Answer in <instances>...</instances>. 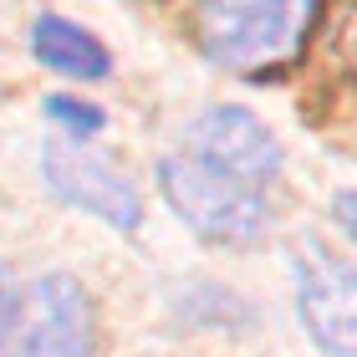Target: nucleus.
Here are the masks:
<instances>
[{"label":"nucleus","instance_id":"obj_9","mask_svg":"<svg viewBox=\"0 0 357 357\" xmlns=\"http://www.w3.org/2000/svg\"><path fill=\"white\" fill-rule=\"evenodd\" d=\"M15 327H21V286H15V275L0 266V357H6Z\"/></svg>","mask_w":357,"mask_h":357},{"label":"nucleus","instance_id":"obj_6","mask_svg":"<svg viewBox=\"0 0 357 357\" xmlns=\"http://www.w3.org/2000/svg\"><path fill=\"white\" fill-rule=\"evenodd\" d=\"M97 312L82 281L72 275H41L31 291V312L21 317L6 357H92Z\"/></svg>","mask_w":357,"mask_h":357},{"label":"nucleus","instance_id":"obj_8","mask_svg":"<svg viewBox=\"0 0 357 357\" xmlns=\"http://www.w3.org/2000/svg\"><path fill=\"white\" fill-rule=\"evenodd\" d=\"M46 118L61 123V138H92V133L107 128L102 107L82 102V97H46Z\"/></svg>","mask_w":357,"mask_h":357},{"label":"nucleus","instance_id":"obj_1","mask_svg":"<svg viewBox=\"0 0 357 357\" xmlns=\"http://www.w3.org/2000/svg\"><path fill=\"white\" fill-rule=\"evenodd\" d=\"M158 189H164L174 215L209 245H250L271 225L266 189H250L189 153H169L158 164Z\"/></svg>","mask_w":357,"mask_h":357},{"label":"nucleus","instance_id":"obj_10","mask_svg":"<svg viewBox=\"0 0 357 357\" xmlns=\"http://www.w3.org/2000/svg\"><path fill=\"white\" fill-rule=\"evenodd\" d=\"M332 215H337V225L357 240V189H342V194H337V199H332Z\"/></svg>","mask_w":357,"mask_h":357},{"label":"nucleus","instance_id":"obj_7","mask_svg":"<svg viewBox=\"0 0 357 357\" xmlns=\"http://www.w3.org/2000/svg\"><path fill=\"white\" fill-rule=\"evenodd\" d=\"M31 52H36L41 67H52L61 77H77V82H97V77L112 72L107 46L82 31L77 21H61V15H41L36 31H31Z\"/></svg>","mask_w":357,"mask_h":357},{"label":"nucleus","instance_id":"obj_4","mask_svg":"<svg viewBox=\"0 0 357 357\" xmlns=\"http://www.w3.org/2000/svg\"><path fill=\"white\" fill-rule=\"evenodd\" d=\"M296 317L327 357H357V261L306 240L296 250Z\"/></svg>","mask_w":357,"mask_h":357},{"label":"nucleus","instance_id":"obj_5","mask_svg":"<svg viewBox=\"0 0 357 357\" xmlns=\"http://www.w3.org/2000/svg\"><path fill=\"white\" fill-rule=\"evenodd\" d=\"M184 138H189V158H199V164L230 174L250 189H266L281 174V143L250 107H230V102L204 107Z\"/></svg>","mask_w":357,"mask_h":357},{"label":"nucleus","instance_id":"obj_2","mask_svg":"<svg viewBox=\"0 0 357 357\" xmlns=\"http://www.w3.org/2000/svg\"><path fill=\"white\" fill-rule=\"evenodd\" d=\"M317 0H204L199 46L220 67H275L301 46Z\"/></svg>","mask_w":357,"mask_h":357},{"label":"nucleus","instance_id":"obj_3","mask_svg":"<svg viewBox=\"0 0 357 357\" xmlns=\"http://www.w3.org/2000/svg\"><path fill=\"white\" fill-rule=\"evenodd\" d=\"M41 178L56 199H67L72 209L112 225V230H138L143 225V199L138 189L123 178V169L112 158L92 153L82 138H46L41 143Z\"/></svg>","mask_w":357,"mask_h":357}]
</instances>
